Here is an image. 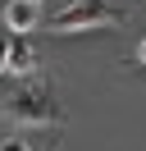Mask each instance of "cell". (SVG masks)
Segmentation results:
<instances>
[{"mask_svg":"<svg viewBox=\"0 0 146 151\" xmlns=\"http://www.w3.org/2000/svg\"><path fill=\"white\" fill-rule=\"evenodd\" d=\"M9 119L18 128H50L59 119V105H55L50 87L46 83H32V87H18V96L9 101Z\"/></svg>","mask_w":146,"mask_h":151,"instance_id":"cell-1","label":"cell"},{"mask_svg":"<svg viewBox=\"0 0 146 151\" xmlns=\"http://www.w3.org/2000/svg\"><path fill=\"white\" fill-rule=\"evenodd\" d=\"M123 14L110 0H73L69 9L55 14V32H91V28H114Z\"/></svg>","mask_w":146,"mask_h":151,"instance_id":"cell-2","label":"cell"},{"mask_svg":"<svg viewBox=\"0 0 146 151\" xmlns=\"http://www.w3.org/2000/svg\"><path fill=\"white\" fill-rule=\"evenodd\" d=\"M36 19H41V5H36V0H5V28L32 32Z\"/></svg>","mask_w":146,"mask_h":151,"instance_id":"cell-3","label":"cell"},{"mask_svg":"<svg viewBox=\"0 0 146 151\" xmlns=\"http://www.w3.org/2000/svg\"><path fill=\"white\" fill-rule=\"evenodd\" d=\"M32 69H36V50L27 46V41H23V32H18V37H14V60H9V73L27 78Z\"/></svg>","mask_w":146,"mask_h":151,"instance_id":"cell-4","label":"cell"},{"mask_svg":"<svg viewBox=\"0 0 146 151\" xmlns=\"http://www.w3.org/2000/svg\"><path fill=\"white\" fill-rule=\"evenodd\" d=\"M9 60H14V37H0V73H9Z\"/></svg>","mask_w":146,"mask_h":151,"instance_id":"cell-5","label":"cell"},{"mask_svg":"<svg viewBox=\"0 0 146 151\" xmlns=\"http://www.w3.org/2000/svg\"><path fill=\"white\" fill-rule=\"evenodd\" d=\"M0 151H32V147H27L23 137H5V142H0Z\"/></svg>","mask_w":146,"mask_h":151,"instance_id":"cell-6","label":"cell"},{"mask_svg":"<svg viewBox=\"0 0 146 151\" xmlns=\"http://www.w3.org/2000/svg\"><path fill=\"white\" fill-rule=\"evenodd\" d=\"M137 64H146V37H142V46H137Z\"/></svg>","mask_w":146,"mask_h":151,"instance_id":"cell-7","label":"cell"},{"mask_svg":"<svg viewBox=\"0 0 146 151\" xmlns=\"http://www.w3.org/2000/svg\"><path fill=\"white\" fill-rule=\"evenodd\" d=\"M36 5H41V0H36Z\"/></svg>","mask_w":146,"mask_h":151,"instance_id":"cell-8","label":"cell"}]
</instances>
